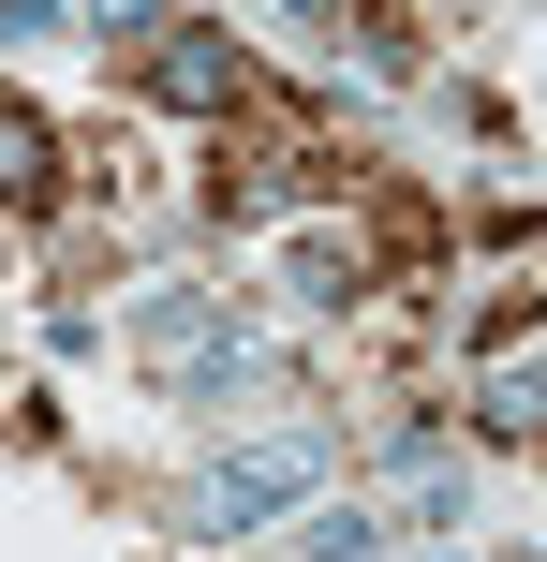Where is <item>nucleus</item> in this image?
<instances>
[{
	"mask_svg": "<svg viewBox=\"0 0 547 562\" xmlns=\"http://www.w3.org/2000/svg\"><path fill=\"white\" fill-rule=\"evenodd\" d=\"M296 296H311V311H355V296H371V252H341V237H296Z\"/></svg>",
	"mask_w": 547,
	"mask_h": 562,
	"instance_id": "nucleus-5",
	"label": "nucleus"
},
{
	"mask_svg": "<svg viewBox=\"0 0 547 562\" xmlns=\"http://www.w3.org/2000/svg\"><path fill=\"white\" fill-rule=\"evenodd\" d=\"M311 474H326V445H266V459H223V474H207V533H252V518H282Z\"/></svg>",
	"mask_w": 547,
	"mask_h": 562,
	"instance_id": "nucleus-3",
	"label": "nucleus"
},
{
	"mask_svg": "<svg viewBox=\"0 0 547 562\" xmlns=\"http://www.w3.org/2000/svg\"><path fill=\"white\" fill-rule=\"evenodd\" d=\"M59 193V164H45V119L30 104H0V207H45Z\"/></svg>",
	"mask_w": 547,
	"mask_h": 562,
	"instance_id": "nucleus-4",
	"label": "nucleus"
},
{
	"mask_svg": "<svg viewBox=\"0 0 547 562\" xmlns=\"http://www.w3.org/2000/svg\"><path fill=\"white\" fill-rule=\"evenodd\" d=\"M89 15H104V30H163V0H89Z\"/></svg>",
	"mask_w": 547,
	"mask_h": 562,
	"instance_id": "nucleus-6",
	"label": "nucleus"
},
{
	"mask_svg": "<svg viewBox=\"0 0 547 562\" xmlns=\"http://www.w3.org/2000/svg\"><path fill=\"white\" fill-rule=\"evenodd\" d=\"M326 178H341V148H326L311 119H266V134H223V178H207V207H223V223H266V207L326 193Z\"/></svg>",
	"mask_w": 547,
	"mask_h": 562,
	"instance_id": "nucleus-1",
	"label": "nucleus"
},
{
	"mask_svg": "<svg viewBox=\"0 0 547 562\" xmlns=\"http://www.w3.org/2000/svg\"><path fill=\"white\" fill-rule=\"evenodd\" d=\"M148 89H163V104H193V119H237V104H252V59H237V30L163 15V30H148Z\"/></svg>",
	"mask_w": 547,
	"mask_h": 562,
	"instance_id": "nucleus-2",
	"label": "nucleus"
}]
</instances>
